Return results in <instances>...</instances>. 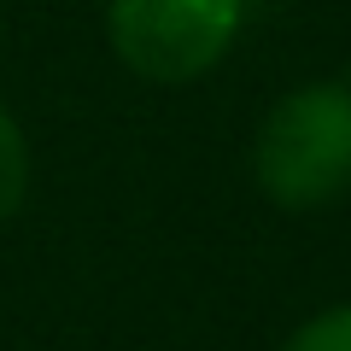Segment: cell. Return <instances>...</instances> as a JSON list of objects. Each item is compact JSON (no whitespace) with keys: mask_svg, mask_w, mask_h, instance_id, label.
<instances>
[{"mask_svg":"<svg viewBox=\"0 0 351 351\" xmlns=\"http://www.w3.org/2000/svg\"><path fill=\"white\" fill-rule=\"evenodd\" d=\"M258 182L293 211L351 188V88L311 82L269 106L258 129Z\"/></svg>","mask_w":351,"mask_h":351,"instance_id":"1","label":"cell"},{"mask_svg":"<svg viewBox=\"0 0 351 351\" xmlns=\"http://www.w3.org/2000/svg\"><path fill=\"white\" fill-rule=\"evenodd\" d=\"M246 0H112V41L141 76L182 82L223 59Z\"/></svg>","mask_w":351,"mask_h":351,"instance_id":"2","label":"cell"},{"mask_svg":"<svg viewBox=\"0 0 351 351\" xmlns=\"http://www.w3.org/2000/svg\"><path fill=\"white\" fill-rule=\"evenodd\" d=\"M24 182H29V152H24L18 123L6 117V106H0V223L18 211V199H24Z\"/></svg>","mask_w":351,"mask_h":351,"instance_id":"3","label":"cell"},{"mask_svg":"<svg viewBox=\"0 0 351 351\" xmlns=\"http://www.w3.org/2000/svg\"><path fill=\"white\" fill-rule=\"evenodd\" d=\"M281 351H351V304H334V311L311 316Z\"/></svg>","mask_w":351,"mask_h":351,"instance_id":"4","label":"cell"}]
</instances>
